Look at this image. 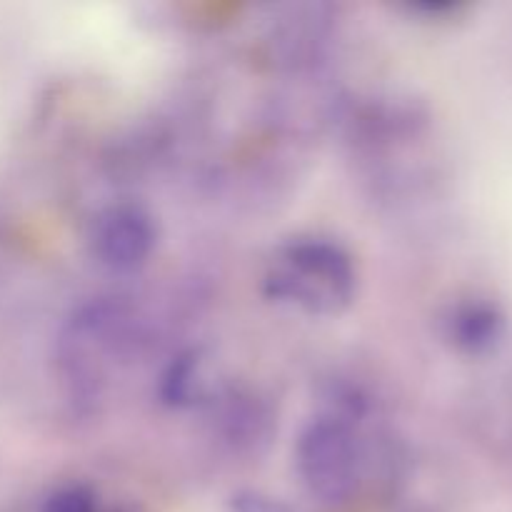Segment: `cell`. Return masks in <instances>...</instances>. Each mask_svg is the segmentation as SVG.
I'll return each instance as SVG.
<instances>
[{
    "label": "cell",
    "instance_id": "cell-5",
    "mask_svg": "<svg viewBox=\"0 0 512 512\" xmlns=\"http://www.w3.org/2000/svg\"><path fill=\"white\" fill-rule=\"evenodd\" d=\"M230 512H295L288 503L258 490H240L230 498Z\"/></svg>",
    "mask_w": 512,
    "mask_h": 512
},
{
    "label": "cell",
    "instance_id": "cell-1",
    "mask_svg": "<svg viewBox=\"0 0 512 512\" xmlns=\"http://www.w3.org/2000/svg\"><path fill=\"white\" fill-rule=\"evenodd\" d=\"M265 293L310 315H335L353 300V263L328 240H295L270 265Z\"/></svg>",
    "mask_w": 512,
    "mask_h": 512
},
{
    "label": "cell",
    "instance_id": "cell-6",
    "mask_svg": "<svg viewBox=\"0 0 512 512\" xmlns=\"http://www.w3.org/2000/svg\"><path fill=\"white\" fill-rule=\"evenodd\" d=\"M43 512H98V505L85 488H65L45 503Z\"/></svg>",
    "mask_w": 512,
    "mask_h": 512
},
{
    "label": "cell",
    "instance_id": "cell-2",
    "mask_svg": "<svg viewBox=\"0 0 512 512\" xmlns=\"http://www.w3.org/2000/svg\"><path fill=\"white\" fill-rule=\"evenodd\" d=\"M298 473L323 505H343L358 485V445L338 418L313 420L298 440Z\"/></svg>",
    "mask_w": 512,
    "mask_h": 512
},
{
    "label": "cell",
    "instance_id": "cell-4",
    "mask_svg": "<svg viewBox=\"0 0 512 512\" xmlns=\"http://www.w3.org/2000/svg\"><path fill=\"white\" fill-rule=\"evenodd\" d=\"M495 335H498V318L485 308H468L453 320V338L463 348H485Z\"/></svg>",
    "mask_w": 512,
    "mask_h": 512
},
{
    "label": "cell",
    "instance_id": "cell-3",
    "mask_svg": "<svg viewBox=\"0 0 512 512\" xmlns=\"http://www.w3.org/2000/svg\"><path fill=\"white\" fill-rule=\"evenodd\" d=\"M93 253L113 273H133L155 248V223L138 205H115L93 225Z\"/></svg>",
    "mask_w": 512,
    "mask_h": 512
}]
</instances>
